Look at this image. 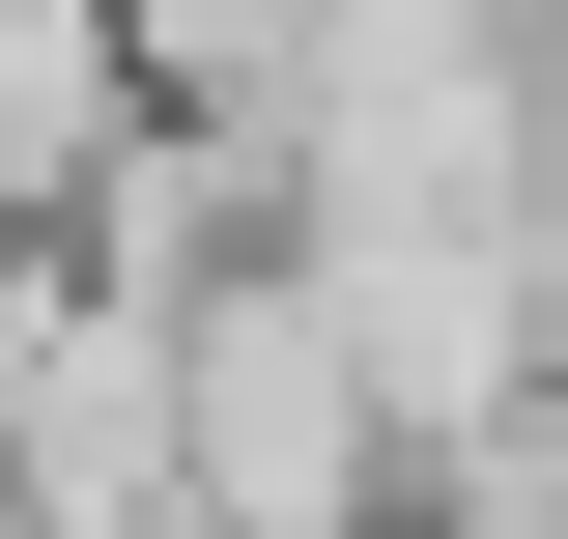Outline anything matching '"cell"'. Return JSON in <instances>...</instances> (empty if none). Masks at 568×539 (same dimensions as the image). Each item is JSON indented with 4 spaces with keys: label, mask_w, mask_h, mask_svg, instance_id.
<instances>
[{
    "label": "cell",
    "mask_w": 568,
    "mask_h": 539,
    "mask_svg": "<svg viewBox=\"0 0 568 539\" xmlns=\"http://www.w3.org/2000/svg\"><path fill=\"white\" fill-rule=\"evenodd\" d=\"M398 482H426L398 455V369H369V313H342L313 227L171 284V539H369Z\"/></svg>",
    "instance_id": "cell-1"
}]
</instances>
